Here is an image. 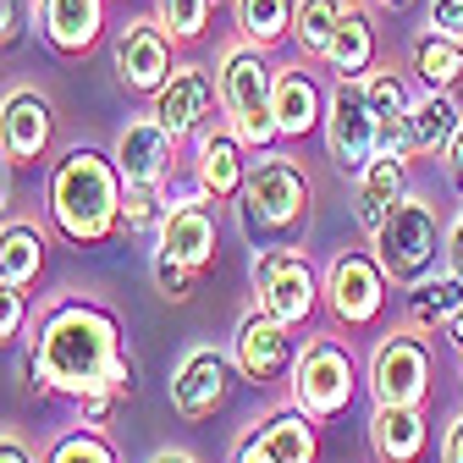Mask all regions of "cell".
<instances>
[{
	"instance_id": "obj_36",
	"label": "cell",
	"mask_w": 463,
	"mask_h": 463,
	"mask_svg": "<svg viewBox=\"0 0 463 463\" xmlns=\"http://www.w3.org/2000/svg\"><path fill=\"white\" fill-rule=\"evenodd\" d=\"M39 17V6L33 0H0V50H12L23 33H28V23Z\"/></svg>"
},
{
	"instance_id": "obj_38",
	"label": "cell",
	"mask_w": 463,
	"mask_h": 463,
	"mask_svg": "<svg viewBox=\"0 0 463 463\" xmlns=\"http://www.w3.org/2000/svg\"><path fill=\"white\" fill-rule=\"evenodd\" d=\"M441 463H463V414H452L441 430Z\"/></svg>"
},
{
	"instance_id": "obj_9",
	"label": "cell",
	"mask_w": 463,
	"mask_h": 463,
	"mask_svg": "<svg viewBox=\"0 0 463 463\" xmlns=\"http://www.w3.org/2000/svg\"><path fill=\"white\" fill-rule=\"evenodd\" d=\"M326 155L342 177H359V171L375 160V133H381V116L364 94V78H336L326 94Z\"/></svg>"
},
{
	"instance_id": "obj_1",
	"label": "cell",
	"mask_w": 463,
	"mask_h": 463,
	"mask_svg": "<svg viewBox=\"0 0 463 463\" xmlns=\"http://www.w3.org/2000/svg\"><path fill=\"white\" fill-rule=\"evenodd\" d=\"M28 359H33L44 392L72 397V402H83L94 392L133 397V386H138V364L128 354L122 320H116L110 304H99L89 293H61L39 309Z\"/></svg>"
},
{
	"instance_id": "obj_18",
	"label": "cell",
	"mask_w": 463,
	"mask_h": 463,
	"mask_svg": "<svg viewBox=\"0 0 463 463\" xmlns=\"http://www.w3.org/2000/svg\"><path fill=\"white\" fill-rule=\"evenodd\" d=\"M194 188L204 194V199H215V204H238V194H243V183H249V144L226 128V116H215V122H204L194 138Z\"/></svg>"
},
{
	"instance_id": "obj_17",
	"label": "cell",
	"mask_w": 463,
	"mask_h": 463,
	"mask_svg": "<svg viewBox=\"0 0 463 463\" xmlns=\"http://www.w3.org/2000/svg\"><path fill=\"white\" fill-rule=\"evenodd\" d=\"M232 364H238V375L254 381V386L287 381V375H293V364H298V336H293V326H281L276 315H265L254 304L238 320V331H232Z\"/></svg>"
},
{
	"instance_id": "obj_33",
	"label": "cell",
	"mask_w": 463,
	"mask_h": 463,
	"mask_svg": "<svg viewBox=\"0 0 463 463\" xmlns=\"http://www.w3.org/2000/svg\"><path fill=\"white\" fill-rule=\"evenodd\" d=\"M44 463H122V458H116V447H110L105 430L78 425V430H67V436H55V441H50Z\"/></svg>"
},
{
	"instance_id": "obj_40",
	"label": "cell",
	"mask_w": 463,
	"mask_h": 463,
	"mask_svg": "<svg viewBox=\"0 0 463 463\" xmlns=\"http://www.w3.org/2000/svg\"><path fill=\"white\" fill-rule=\"evenodd\" d=\"M447 265H452V270L463 276V210H458V215L447 221Z\"/></svg>"
},
{
	"instance_id": "obj_30",
	"label": "cell",
	"mask_w": 463,
	"mask_h": 463,
	"mask_svg": "<svg viewBox=\"0 0 463 463\" xmlns=\"http://www.w3.org/2000/svg\"><path fill=\"white\" fill-rule=\"evenodd\" d=\"M342 12H347V0H298L293 6V44H298L304 61H326Z\"/></svg>"
},
{
	"instance_id": "obj_11",
	"label": "cell",
	"mask_w": 463,
	"mask_h": 463,
	"mask_svg": "<svg viewBox=\"0 0 463 463\" xmlns=\"http://www.w3.org/2000/svg\"><path fill=\"white\" fill-rule=\"evenodd\" d=\"M160 199H165V215L155 226V249L171 254L177 265H188L194 276H204L215 265V249H221V204L204 199L199 188H188L177 199L160 194Z\"/></svg>"
},
{
	"instance_id": "obj_23",
	"label": "cell",
	"mask_w": 463,
	"mask_h": 463,
	"mask_svg": "<svg viewBox=\"0 0 463 463\" xmlns=\"http://www.w3.org/2000/svg\"><path fill=\"white\" fill-rule=\"evenodd\" d=\"M375 61H381V28H375L364 0H347V12L331 33V50H326V72L331 78H364Z\"/></svg>"
},
{
	"instance_id": "obj_25",
	"label": "cell",
	"mask_w": 463,
	"mask_h": 463,
	"mask_svg": "<svg viewBox=\"0 0 463 463\" xmlns=\"http://www.w3.org/2000/svg\"><path fill=\"white\" fill-rule=\"evenodd\" d=\"M402 128H409V149L414 155H447V144L463 128V105H458V94L425 89V94H414L409 116H402Z\"/></svg>"
},
{
	"instance_id": "obj_3",
	"label": "cell",
	"mask_w": 463,
	"mask_h": 463,
	"mask_svg": "<svg viewBox=\"0 0 463 463\" xmlns=\"http://www.w3.org/2000/svg\"><path fill=\"white\" fill-rule=\"evenodd\" d=\"M309 215H315V183H309V171L293 155H281V149H260V160H249V183L238 194L243 238L254 249L298 243Z\"/></svg>"
},
{
	"instance_id": "obj_10",
	"label": "cell",
	"mask_w": 463,
	"mask_h": 463,
	"mask_svg": "<svg viewBox=\"0 0 463 463\" xmlns=\"http://www.w3.org/2000/svg\"><path fill=\"white\" fill-rule=\"evenodd\" d=\"M430 381H436V354L425 331L402 326V331H386L370 354V392L375 402H409V409H425L430 397Z\"/></svg>"
},
{
	"instance_id": "obj_39",
	"label": "cell",
	"mask_w": 463,
	"mask_h": 463,
	"mask_svg": "<svg viewBox=\"0 0 463 463\" xmlns=\"http://www.w3.org/2000/svg\"><path fill=\"white\" fill-rule=\"evenodd\" d=\"M0 463H39V458L17 430H0Z\"/></svg>"
},
{
	"instance_id": "obj_14",
	"label": "cell",
	"mask_w": 463,
	"mask_h": 463,
	"mask_svg": "<svg viewBox=\"0 0 463 463\" xmlns=\"http://www.w3.org/2000/svg\"><path fill=\"white\" fill-rule=\"evenodd\" d=\"M177 149L183 144L144 110V116H128L122 122V133H116V144H110V160H116V171H122L128 194H160L171 183V171H177V160H183Z\"/></svg>"
},
{
	"instance_id": "obj_29",
	"label": "cell",
	"mask_w": 463,
	"mask_h": 463,
	"mask_svg": "<svg viewBox=\"0 0 463 463\" xmlns=\"http://www.w3.org/2000/svg\"><path fill=\"white\" fill-rule=\"evenodd\" d=\"M293 6L298 0H232V12H238V39H249L260 50H276L281 39H293Z\"/></svg>"
},
{
	"instance_id": "obj_22",
	"label": "cell",
	"mask_w": 463,
	"mask_h": 463,
	"mask_svg": "<svg viewBox=\"0 0 463 463\" xmlns=\"http://www.w3.org/2000/svg\"><path fill=\"white\" fill-rule=\"evenodd\" d=\"M370 452H375V463H420L430 452V420H425V409H409V402H375Z\"/></svg>"
},
{
	"instance_id": "obj_32",
	"label": "cell",
	"mask_w": 463,
	"mask_h": 463,
	"mask_svg": "<svg viewBox=\"0 0 463 463\" xmlns=\"http://www.w3.org/2000/svg\"><path fill=\"white\" fill-rule=\"evenodd\" d=\"M364 94H370V105H375V116L381 122H402L409 116V105H414V94H409V72H397L392 61L381 67H370L364 72Z\"/></svg>"
},
{
	"instance_id": "obj_27",
	"label": "cell",
	"mask_w": 463,
	"mask_h": 463,
	"mask_svg": "<svg viewBox=\"0 0 463 463\" xmlns=\"http://www.w3.org/2000/svg\"><path fill=\"white\" fill-rule=\"evenodd\" d=\"M409 78H420V89L458 94V83H463V39H447V33L425 28L409 44Z\"/></svg>"
},
{
	"instance_id": "obj_13",
	"label": "cell",
	"mask_w": 463,
	"mask_h": 463,
	"mask_svg": "<svg viewBox=\"0 0 463 463\" xmlns=\"http://www.w3.org/2000/svg\"><path fill=\"white\" fill-rule=\"evenodd\" d=\"M232 381H238V364H232V347L194 342L188 354L177 359V370H171V381H165V397H171V409H177V420L199 425V420H215V414H221V402L232 397Z\"/></svg>"
},
{
	"instance_id": "obj_5",
	"label": "cell",
	"mask_w": 463,
	"mask_h": 463,
	"mask_svg": "<svg viewBox=\"0 0 463 463\" xmlns=\"http://www.w3.org/2000/svg\"><path fill=\"white\" fill-rule=\"evenodd\" d=\"M370 249H375V260H381L392 287H414V281H425L436 270V260H447V221H441V210L425 194L409 188L392 204V215L381 221Z\"/></svg>"
},
{
	"instance_id": "obj_43",
	"label": "cell",
	"mask_w": 463,
	"mask_h": 463,
	"mask_svg": "<svg viewBox=\"0 0 463 463\" xmlns=\"http://www.w3.org/2000/svg\"><path fill=\"white\" fill-rule=\"evenodd\" d=\"M149 463H199V458H194V452H183V447H160Z\"/></svg>"
},
{
	"instance_id": "obj_6",
	"label": "cell",
	"mask_w": 463,
	"mask_h": 463,
	"mask_svg": "<svg viewBox=\"0 0 463 463\" xmlns=\"http://www.w3.org/2000/svg\"><path fill=\"white\" fill-rule=\"evenodd\" d=\"M354 386H359V364H354V347L342 336H304L298 347V364L287 375V402L304 414H315L320 425L347 414V402H354Z\"/></svg>"
},
{
	"instance_id": "obj_4",
	"label": "cell",
	"mask_w": 463,
	"mask_h": 463,
	"mask_svg": "<svg viewBox=\"0 0 463 463\" xmlns=\"http://www.w3.org/2000/svg\"><path fill=\"white\" fill-rule=\"evenodd\" d=\"M215 83H221V116L226 128L238 133L254 155L270 149L281 133H276V116H270V83H276V67H270V50L249 44V39H232L215 61Z\"/></svg>"
},
{
	"instance_id": "obj_31",
	"label": "cell",
	"mask_w": 463,
	"mask_h": 463,
	"mask_svg": "<svg viewBox=\"0 0 463 463\" xmlns=\"http://www.w3.org/2000/svg\"><path fill=\"white\" fill-rule=\"evenodd\" d=\"M215 6L221 0H155V23L177 44H199L215 23Z\"/></svg>"
},
{
	"instance_id": "obj_44",
	"label": "cell",
	"mask_w": 463,
	"mask_h": 463,
	"mask_svg": "<svg viewBox=\"0 0 463 463\" xmlns=\"http://www.w3.org/2000/svg\"><path fill=\"white\" fill-rule=\"evenodd\" d=\"M447 342H452V347H458V354H463V309H458V315L447 320Z\"/></svg>"
},
{
	"instance_id": "obj_19",
	"label": "cell",
	"mask_w": 463,
	"mask_h": 463,
	"mask_svg": "<svg viewBox=\"0 0 463 463\" xmlns=\"http://www.w3.org/2000/svg\"><path fill=\"white\" fill-rule=\"evenodd\" d=\"M55 138V105L44 89L17 83L0 94V155L12 165H39Z\"/></svg>"
},
{
	"instance_id": "obj_8",
	"label": "cell",
	"mask_w": 463,
	"mask_h": 463,
	"mask_svg": "<svg viewBox=\"0 0 463 463\" xmlns=\"http://www.w3.org/2000/svg\"><path fill=\"white\" fill-rule=\"evenodd\" d=\"M386 270L375 260V249H336L326 276H320V304L336 315V326L364 331L386 315Z\"/></svg>"
},
{
	"instance_id": "obj_21",
	"label": "cell",
	"mask_w": 463,
	"mask_h": 463,
	"mask_svg": "<svg viewBox=\"0 0 463 463\" xmlns=\"http://www.w3.org/2000/svg\"><path fill=\"white\" fill-rule=\"evenodd\" d=\"M105 6L110 0H39V33L61 61H83L105 39Z\"/></svg>"
},
{
	"instance_id": "obj_26",
	"label": "cell",
	"mask_w": 463,
	"mask_h": 463,
	"mask_svg": "<svg viewBox=\"0 0 463 463\" xmlns=\"http://www.w3.org/2000/svg\"><path fill=\"white\" fill-rule=\"evenodd\" d=\"M463 309V276L447 265V270H430L425 281L402 287V315H409L414 331H447V320Z\"/></svg>"
},
{
	"instance_id": "obj_15",
	"label": "cell",
	"mask_w": 463,
	"mask_h": 463,
	"mask_svg": "<svg viewBox=\"0 0 463 463\" xmlns=\"http://www.w3.org/2000/svg\"><path fill=\"white\" fill-rule=\"evenodd\" d=\"M215 110H221V83H215V67H199V61H177V72L149 99V116L177 144H188L204 122H215Z\"/></svg>"
},
{
	"instance_id": "obj_41",
	"label": "cell",
	"mask_w": 463,
	"mask_h": 463,
	"mask_svg": "<svg viewBox=\"0 0 463 463\" xmlns=\"http://www.w3.org/2000/svg\"><path fill=\"white\" fill-rule=\"evenodd\" d=\"M441 160H447V177H452V188H458V199H463V128H458V138L447 144Z\"/></svg>"
},
{
	"instance_id": "obj_34",
	"label": "cell",
	"mask_w": 463,
	"mask_h": 463,
	"mask_svg": "<svg viewBox=\"0 0 463 463\" xmlns=\"http://www.w3.org/2000/svg\"><path fill=\"white\" fill-rule=\"evenodd\" d=\"M149 270H155V287H160V298H165V304H188V298H194V270H188V265H177L171 254L155 249Z\"/></svg>"
},
{
	"instance_id": "obj_28",
	"label": "cell",
	"mask_w": 463,
	"mask_h": 463,
	"mask_svg": "<svg viewBox=\"0 0 463 463\" xmlns=\"http://www.w3.org/2000/svg\"><path fill=\"white\" fill-rule=\"evenodd\" d=\"M44 249H50V238L33 221H6L0 226V281L33 287L44 276Z\"/></svg>"
},
{
	"instance_id": "obj_7",
	"label": "cell",
	"mask_w": 463,
	"mask_h": 463,
	"mask_svg": "<svg viewBox=\"0 0 463 463\" xmlns=\"http://www.w3.org/2000/svg\"><path fill=\"white\" fill-rule=\"evenodd\" d=\"M254 304L265 315H276L281 326H309L320 309V276L309 265L304 249L276 243V249H254Z\"/></svg>"
},
{
	"instance_id": "obj_16",
	"label": "cell",
	"mask_w": 463,
	"mask_h": 463,
	"mask_svg": "<svg viewBox=\"0 0 463 463\" xmlns=\"http://www.w3.org/2000/svg\"><path fill=\"white\" fill-rule=\"evenodd\" d=\"M315 458H320V420L293 409V402L254 420L232 447V463H315Z\"/></svg>"
},
{
	"instance_id": "obj_2",
	"label": "cell",
	"mask_w": 463,
	"mask_h": 463,
	"mask_svg": "<svg viewBox=\"0 0 463 463\" xmlns=\"http://www.w3.org/2000/svg\"><path fill=\"white\" fill-rule=\"evenodd\" d=\"M122 204H128V183L116 171L110 155L89 149V144H72L50 171V226L61 232L67 243L78 249H99L122 232Z\"/></svg>"
},
{
	"instance_id": "obj_35",
	"label": "cell",
	"mask_w": 463,
	"mask_h": 463,
	"mask_svg": "<svg viewBox=\"0 0 463 463\" xmlns=\"http://www.w3.org/2000/svg\"><path fill=\"white\" fill-rule=\"evenodd\" d=\"M23 326H28V287L0 281V347L12 336H23Z\"/></svg>"
},
{
	"instance_id": "obj_20",
	"label": "cell",
	"mask_w": 463,
	"mask_h": 463,
	"mask_svg": "<svg viewBox=\"0 0 463 463\" xmlns=\"http://www.w3.org/2000/svg\"><path fill=\"white\" fill-rule=\"evenodd\" d=\"M326 83L315 78L309 61H287L276 67V83H270V116H276V133L281 138H309L320 122H326Z\"/></svg>"
},
{
	"instance_id": "obj_12",
	"label": "cell",
	"mask_w": 463,
	"mask_h": 463,
	"mask_svg": "<svg viewBox=\"0 0 463 463\" xmlns=\"http://www.w3.org/2000/svg\"><path fill=\"white\" fill-rule=\"evenodd\" d=\"M177 50L183 44L155 23V12L149 17H128L122 28H116V39H110L116 83H122L128 94H138V99H155V89L177 72Z\"/></svg>"
},
{
	"instance_id": "obj_37",
	"label": "cell",
	"mask_w": 463,
	"mask_h": 463,
	"mask_svg": "<svg viewBox=\"0 0 463 463\" xmlns=\"http://www.w3.org/2000/svg\"><path fill=\"white\" fill-rule=\"evenodd\" d=\"M425 28H436V33H447V39H463V0H430Z\"/></svg>"
},
{
	"instance_id": "obj_45",
	"label": "cell",
	"mask_w": 463,
	"mask_h": 463,
	"mask_svg": "<svg viewBox=\"0 0 463 463\" xmlns=\"http://www.w3.org/2000/svg\"><path fill=\"white\" fill-rule=\"evenodd\" d=\"M370 6H381V12H409L414 0H370Z\"/></svg>"
},
{
	"instance_id": "obj_42",
	"label": "cell",
	"mask_w": 463,
	"mask_h": 463,
	"mask_svg": "<svg viewBox=\"0 0 463 463\" xmlns=\"http://www.w3.org/2000/svg\"><path fill=\"white\" fill-rule=\"evenodd\" d=\"M12 171H17V165L0 155V221H6V210H12Z\"/></svg>"
},
{
	"instance_id": "obj_24",
	"label": "cell",
	"mask_w": 463,
	"mask_h": 463,
	"mask_svg": "<svg viewBox=\"0 0 463 463\" xmlns=\"http://www.w3.org/2000/svg\"><path fill=\"white\" fill-rule=\"evenodd\" d=\"M354 188H359V232L375 238L381 221L392 215V204L409 194V155H375L354 177Z\"/></svg>"
}]
</instances>
